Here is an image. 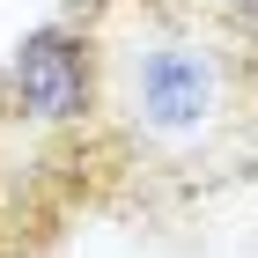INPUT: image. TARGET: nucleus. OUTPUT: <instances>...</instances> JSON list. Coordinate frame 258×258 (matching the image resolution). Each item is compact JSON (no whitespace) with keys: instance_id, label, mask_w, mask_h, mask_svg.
Here are the masks:
<instances>
[{"instance_id":"2","label":"nucleus","mask_w":258,"mask_h":258,"mask_svg":"<svg viewBox=\"0 0 258 258\" xmlns=\"http://www.w3.org/2000/svg\"><path fill=\"white\" fill-rule=\"evenodd\" d=\"M96 89H103V59H96V30L89 15H59L37 22L30 37L8 52L0 67V125L22 140H52L67 155V170L81 162V140L96 125Z\"/></svg>"},{"instance_id":"1","label":"nucleus","mask_w":258,"mask_h":258,"mask_svg":"<svg viewBox=\"0 0 258 258\" xmlns=\"http://www.w3.org/2000/svg\"><path fill=\"white\" fill-rule=\"evenodd\" d=\"M96 30V125L74 192L111 214H192L258 177L251 0H81Z\"/></svg>"},{"instance_id":"3","label":"nucleus","mask_w":258,"mask_h":258,"mask_svg":"<svg viewBox=\"0 0 258 258\" xmlns=\"http://www.w3.org/2000/svg\"><path fill=\"white\" fill-rule=\"evenodd\" d=\"M15 229H22V207L0 192V258H15Z\"/></svg>"}]
</instances>
